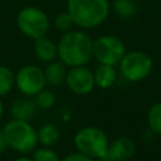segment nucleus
I'll return each instance as SVG.
<instances>
[{
	"label": "nucleus",
	"mask_w": 161,
	"mask_h": 161,
	"mask_svg": "<svg viewBox=\"0 0 161 161\" xmlns=\"http://www.w3.org/2000/svg\"><path fill=\"white\" fill-rule=\"evenodd\" d=\"M58 57L67 67L86 65L93 57V40L80 30L65 31L58 44Z\"/></svg>",
	"instance_id": "nucleus-1"
},
{
	"label": "nucleus",
	"mask_w": 161,
	"mask_h": 161,
	"mask_svg": "<svg viewBox=\"0 0 161 161\" xmlns=\"http://www.w3.org/2000/svg\"><path fill=\"white\" fill-rule=\"evenodd\" d=\"M67 11L73 24L82 29H93L108 16V0H68Z\"/></svg>",
	"instance_id": "nucleus-2"
},
{
	"label": "nucleus",
	"mask_w": 161,
	"mask_h": 161,
	"mask_svg": "<svg viewBox=\"0 0 161 161\" xmlns=\"http://www.w3.org/2000/svg\"><path fill=\"white\" fill-rule=\"evenodd\" d=\"M3 131L8 142V147L21 155L33 152L38 145L36 130L30 125L29 121L13 118L3 127Z\"/></svg>",
	"instance_id": "nucleus-3"
},
{
	"label": "nucleus",
	"mask_w": 161,
	"mask_h": 161,
	"mask_svg": "<svg viewBox=\"0 0 161 161\" xmlns=\"http://www.w3.org/2000/svg\"><path fill=\"white\" fill-rule=\"evenodd\" d=\"M108 137L103 130L94 126H86L74 135V146L78 152L93 158L103 160L107 156Z\"/></svg>",
	"instance_id": "nucleus-4"
},
{
	"label": "nucleus",
	"mask_w": 161,
	"mask_h": 161,
	"mask_svg": "<svg viewBox=\"0 0 161 161\" xmlns=\"http://www.w3.org/2000/svg\"><path fill=\"white\" fill-rule=\"evenodd\" d=\"M16 26L25 36L36 39L48 34L50 29V20L42 9L25 6L16 15Z\"/></svg>",
	"instance_id": "nucleus-5"
},
{
	"label": "nucleus",
	"mask_w": 161,
	"mask_h": 161,
	"mask_svg": "<svg viewBox=\"0 0 161 161\" xmlns=\"http://www.w3.org/2000/svg\"><path fill=\"white\" fill-rule=\"evenodd\" d=\"M119 70L125 79L130 82H140L148 77L153 63L150 55L143 52L133 50L126 53L119 62Z\"/></svg>",
	"instance_id": "nucleus-6"
},
{
	"label": "nucleus",
	"mask_w": 161,
	"mask_h": 161,
	"mask_svg": "<svg viewBox=\"0 0 161 161\" xmlns=\"http://www.w3.org/2000/svg\"><path fill=\"white\" fill-rule=\"evenodd\" d=\"M126 54L123 42L113 35H102L93 40V57L99 64L117 65Z\"/></svg>",
	"instance_id": "nucleus-7"
},
{
	"label": "nucleus",
	"mask_w": 161,
	"mask_h": 161,
	"mask_svg": "<svg viewBox=\"0 0 161 161\" xmlns=\"http://www.w3.org/2000/svg\"><path fill=\"white\" fill-rule=\"evenodd\" d=\"M47 86L44 70L36 65H24L15 74V87L28 97H35Z\"/></svg>",
	"instance_id": "nucleus-8"
},
{
	"label": "nucleus",
	"mask_w": 161,
	"mask_h": 161,
	"mask_svg": "<svg viewBox=\"0 0 161 161\" xmlns=\"http://www.w3.org/2000/svg\"><path fill=\"white\" fill-rule=\"evenodd\" d=\"M64 83L73 93L79 96L91 93L96 86L93 72L84 65L70 67V69L67 72Z\"/></svg>",
	"instance_id": "nucleus-9"
},
{
	"label": "nucleus",
	"mask_w": 161,
	"mask_h": 161,
	"mask_svg": "<svg viewBox=\"0 0 161 161\" xmlns=\"http://www.w3.org/2000/svg\"><path fill=\"white\" fill-rule=\"evenodd\" d=\"M136 152V143L131 137L121 136L114 138L108 145L107 156L104 158H108L111 161H127L130 160Z\"/></svg>",
	"instance_id": "nucleus-10"
},
{
	"label": "nucleus",
	"mask_w": 161,
	"mask_h": 161,
	"mask_svg": "<svg viewBox=\"0 0 161 161\" xmlns=\"http://www.w3.org/2000/svg\"><path fill=\"white\" fill-rule=\"evenodd\" d=\"M34 54L40 62L49 63L58 57V47L52 39L44 35L34 39Z\"/></svg>",
	"instance_id": "nucleus-11"
},
{
	"label": "nucleus",
	"mask_w": 161,
	"mask_h": 161,
	"mask_svg": "<svg viewBox=\"0 0 161 161\" xmlns=\"http://www.w3.org/2000/svg\"><path fill=\"white\" fill-rule=\"evenodd\" d=\"M36 107L38 106H36L35 101L28 96H24L21 98H16L11 104V116L15 119L29 121L34 116Z\"/></svg>",
	"instance_id": "nucleus-12"
},
{
	"label": "nucleus",
	"mask_w": 161,
	"mask_h": 161,
	"mask_svg": "<svg viewBox=\"0 0 161 161\" xmlns=\"http://www.w3.org/2000/svg\"><path fill=\"white\" fill-rule=\"evenodd\" d=\"M67 65L62 62V60H52L47 64L45 69H44V75H45V80L47 84L57 87L60 86L62 83L65 82V75H67Z\"/></svg>",
	"instance_id": "nucleus-13"
},
{
	"label": "nucleus",
	"mask_w": 161,
	"mask_h": 161,
	"mask_svg": "<svg viewBox=\"0 0 161 161\" xmlns=\"http://www.w3.org/2000/svg\"><path fill=\"white\" fill-rule=\"evenodd\" d=\"M94 75V83L97 87L102 88V89H107L109 87H112L116 82V69L113 65H108V64H99L97 67V69L93 73Z\"/></svg>",
	"instance_id": "nucleus-14"
},
{
	"label": "nucleus",
	"mask_w": 161,
	"mask_h": 161,
	"mask_svg": "<svg viewBox=\"0 0 161 161\" xmlns=\"http://www.w3.org/2000/svg\"><path fill=\"white\" fill-rule=\"evenodd\" d=\"M36 135H38V142L45 147L55 146L60 138L59 130L52 123L43 125L39 130H36Z\"/></svg>",
	"instance_id": "nucleus-15"
},
{
	"label": "nucleus",
	"mask_w": 161,
	"mask_h": 161,
	"mask_svg": "<svg viewBox=\"0 0 161 161\" xmlns=\"http://www.w3.org/2000/svg\"><path fill=\"white\" fill-rule=\"evenodd\" d=\"M15 86V74L6 65H0V97L11 92Z\"/></svg>",
	"instance_id": "nucleus-16"
},
{
	"label": "nucleus",
	"mask_w": 161,
	"mask_h": 161,
	"mask_svg": "<svg viewBox=\"0 0 161 161\" xmlns=\"http://www.w3.org/2000/svg\"><path fill=\"white\" fill-rule=\"evenodd\" d=\"M147 123L151 132L161 135V102L155 103L147 112Z\"/></svg>",
	"instance_id": "nucleus-17"
},
{
	"label": "nucleus",
	"mask_w": 161,
	"mask_h": 161,
	"mask_svg": "<svg viewBox=\"0 0 161 161\" xmlns=\"http://www.w3.org/2000/svg\"><path fill=\"white\" fill-rule=\"evenodd\" d=\"M33 161H60L59 155L52 147H35L33 150Z\"/></svg>",
	"instance_id": "nucleus-18"
},
{
	"label": "nucleus",
	"mask_w": 161,
	"mask_h": 161,
	"mask_svg": "<svg viewBox=\"0 0 161 161\" xmlns=\"http://www.w3.org/2000/svg\"><path fill=\"white\" fill-rule=\"evenodd\" d=\"M113 9H114L116 14L123 19L131 18L136 11L133 1H131V0H114Z\"/></svg>",
	"instance_id": "nucleus-19"
},
{
	"label": "nucleus",
	"mask_w": 161,
	"mask_h": 161,
	"mask_svg": "<svg viewBox=\"0 0 161 161\" xmlns=\"http://www.w3.org/2000/svg\"><path fill=\"white\" fill-rule=\"evenodd\" d=\"M35 103L38 107L43 108V109H47V108H50L54 106L57 98H55V94L52 92V91H48V89H43L40 91L36 96H35Z\"/></svg>",
	"instance_id": "nucleus-20"
},
{
	"label": "nucleus",
	"mask_w": 161,
	"mask_h": 161,
	"mask_svg": "<svg viewBox=\"0 0 161 161\" xmlns=\"http://www.w3.org/2000/svg\"><path fill=\"white\" fill-rule=\"evenodd\" d=\"M73 20L70 18V15L68 14V11H64V13H59L55 15L54 18V26L57 30L59 31H69L72 30V26H73Z\"/></svg>",
	"instance_id": "nucleus-21"
},
{
	"label": "nucleus",
	"mask_w": 161,
	"mask_h": 161,
	"mask_svg": "<svg viewBox=\"0 0 161 161\" xmlns=\"http://www.w3.org/2000/svg\"><path fill=\"white\" fill-rule=\"evenodd\" d=\"M60 161H94V160L77 151V152H73V153L67 155V156L63 157Z\"/></svg>",
	"instance_id": "nucleus-22"
},
{
	"label": "nucleus",
	"mask_w": 161,
	"mask_h": 161,
	"mask_svg": "<svg viewBox=\"0 0 161 161\" xmlns=\"http://www.w3.org/2000/svg\"><path fill=\"white\" fill-rule=\"evenodd\" d=\"M6 147H8V142H6V138H5L3 128H0V153H3L6 150Z\"/></svg>",
	"instance_id": "nucleus-23"
},
{
	"label": "nucleus",
	"mask_w": 161,
	"mask_h": 161,
	"mask_svg": "<svg viewBox=\"0 0 161 161\" xmlns=\"http://www.w3.org/2000/svg\"><path fill=\"white\" fill-rule=\"evenodd\" d=\"M13 161H33V158H30L28 156H19V157L14 158Z\"/></svg>",
	"instance_id": "nucleus-24"
},
{
	"label": "nucleus",
	"mask_w": 161,
	"mask_h": 161,
	"mask_svg": "<svg viewBox=\"0 0 161 161\" xmlns=\"http://www.w3.org/2000/svg\"><path fill=\"white\" fill-rule=\"evenodd\" d=\"M3 114H4V104H3V102L0 101V119H1Z\"/></svg>",
	"instance_id": "nucleus-25"
},
{
	"label": "nucleus",
	"mask_w": 161,
	"mask_h": 161,
	"mask_svg": "<svg viewBox=\"0 0 161 161\" xmlns=\"http://www.w3.org/2000/svg\"><path fill=\"white\" fill-rule=\"evenodd\" d=\"M131 1H137V0H131Z\"/></svg>",
	"instance_id": "nucleus-26"
},
{
	"label": "nucleus",
	"mask_w": 161,
	"mask_h": 161,
	"mask_svg": "<svg viewBox=\"0 0 161 161\" xmlns=\"http://www.w3.org/2000/svg\"><path fill=\"white\" fill-rule=\"evenodd\" d=\"M44 1H48V0H44Z\"/></svg>",
	"instance_id": "nucleus-27"
},
{
	"label": "nucleus",
	"mask_w": 161,
	"mask_h": 161,
	"mask_svg": "<svg viewBox=\"0 0 161 161\" xmlns=\"http://www.w3.org/2000/svg\"><path fill=\"white\" fill-rule=\"evenodd\" d=\"M158 161H161V158H160V160H158Z\"/></svg>",
	"instance_id": "nucleus-28"
}]
</instances>
